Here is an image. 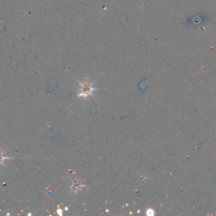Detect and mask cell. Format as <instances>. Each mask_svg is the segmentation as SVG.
Returning <instances> with one entry per match:
<instances>
[{"label":"cell","instance_id":"3","mask_svg":"<svg viewBox=\"0 0 216 216\" xmlns=\"http://www.w3.org/2000/svg\"><path fill=\"white\" fill-rule=\"evenodd\" d=\"M5 159H8V157L3 156V155H2V154L0 153V162L2 161V160H5Z\"/></svg>","mask_w":216,"mask_h":216},{"label":"cell","instance_id":"2","mask_svg":"<svg viewBox=\"0 0 216 216\" xmlns=\"http://www.w3.org/2000/svg\"><path fill=\"white\" fill-rule=\"evenodd\" d=\"M146 214L149 216H153L154 214H155V212H154V210L152 209H148L146 210Z\"/></svg>","mask_w":216,"mask_h":216},{"label":"cell","instance_id":"1","mask_svg":"<svg viewBox=\"0 0 216 216\" xmlns=\"http://www.w3.org/2000/svg\"><path fill=\"white\" fill-rule=\"evenodd\" d=\"M81 90H82V92L80 96H88V94H91V91L93 89L91 88V85H89L88 83H85V84H82L81 85Z\"/></svg>","mask_w":216,"mask_h":216}]
</instances>
